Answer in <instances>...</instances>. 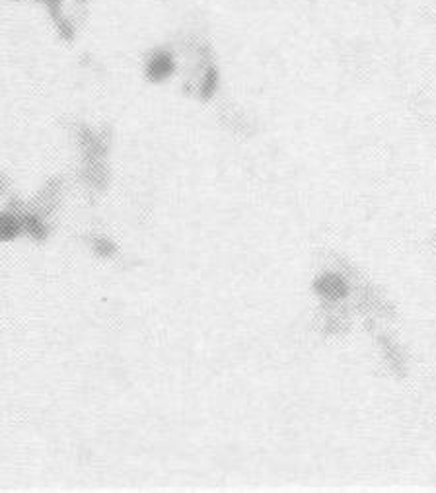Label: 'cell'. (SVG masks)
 <instances>
[{
	"instance_id": "obj_2",
	"label": "cell",
	"mask_w": 436,
	"mask_h": 493,
	"mask_svg": "<svg viewBox=\"0 0 436 493\" xmlns=\"http://www.w3.org/2000/svg\"><path fill=\"white\" fill-rule=\"evenodd\" d=\"M22 224L14 214H0V240H10L16 236Z\"/></svg>"
},
{
	"instance_id": "obj_1",
	"label": "cell",
	"mask_w": 436,
	"mask_h": 493,
	"mask_svg": "<svg viewBox=\"0 0 436 493\" xmlns=\"http://www.w3.org/2000/svg\"><path fill=\"white\" fill-rule=\"evenodd\" d=\"M172 71H173V61L168 53H164V51H160V53H156V55H152V59L149 61V76L152 78V80H162V78H166V76L172 73Z\"/></svg>"
},
{
	"instance_id": "obj_3",
	"label": "cell",
	"mask_w": 436,
	"mask_h": 493,
	"mask_svg": "<svg viewBox=\"0 0 436 493\" xmlns=\"http://www.w3.org/2000/svg\"><path fill=\"white\" fill-rule=\"evenodd\" d=\"M39 2H43V4L49 8L51 16L55 18V22H57L61 33L66 35V37H70V32H73V30H70V25L66 24V20L61 18V10H58V6H61V0H39Z\"/></svg>"
},
{
	"instance_id": "obj_5",
	"label": "cell",
	"mask_w": 436,
	"mask_h": 493,
	"mask_svg": "<svg viewBox=\"0 0 436 493\" xmlns=\"http://www.w3.org/2000/svg\"><path fill=\"white\" fill-rule=\"evenodd\" d=\"M96 248H98L99 254H111V250H113V248L109 246L107 242H101V240H99L98 244H96Z\"/></svg>"
},
{
	"instance_id": "obj_4",
	"label": "cell",
	"mask_w": 436,
	"mask_h": 493,
	"mask_svg": "<svg viewBox=\"0 0 436 493\" xmlns=\"http://www.w3.org/2000/svg\"><path fill=\"white\" fill-rule=\"evenodd\" d=\"M24 226H25V231L27 232H32L33 236H43V226H42V222L37 221L35 217H24Z\"/></svg>"
}]
</instances>
